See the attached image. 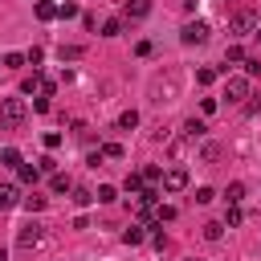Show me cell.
<instances>
[{"label":"cell","instance_id":"obj_39","mask_svg":"<svg viewBox=\"0 0 261 261\" xmlns=\"http://www.w3.org/2000/svg\"><path fill=\"white\" fill-rule=\"evenodd\" d=\"M216 106H220L216 98H204V102H200V114H216Z\"/></svg>","mask_w":261,"mask_h":261},{"label":"cell","instance_id":"obj_11","mask_svg":"<svg viewBox=\"0 0 261 261\" xmlns=\"http://www.w3.org/2000/svg\"><path fill=\"white\" fill-rule=\"evenodd\" d=\"M151 12V0H126V20H139Z\"/></svg>","mask_w":261,"mask_h":261},{"label":"cell","instance_id":"obj_4","mask_svg":"<svg viewBox=\"0 0 261 261\" xmlns=\"http://www.w3.org/2000/svg\"><path fill=\"white\" fill-rule=\"evenodd\" d=\"M208 33H212V29H208V20H188V24L179 29V41H184V45H204V41H208Z\"/></svg>","mask_w":261,"mask_h":261},{"label":"cell","instance_id":"obj_12","mask_svg":"<svg viewBox=\"0 0 261 261\" xmlns=\"http://www.w3.org/2000/svg\"><path fill=\"white\" fill-rule=\"evenodd\" d=\"M33 12H37V20H53V16H57V4H53V0H37Z\"/></svg>","mask_w":261,"mask_h":261},{"label":"cell","instance_id":"obj_35","mask_svg":"<svg viewBox=\"0 0 261 261\" xmlns=\"http://www.w3.org/2000/svg\"><path fill=\"white\" fill-rule=\"evenodd\" d=\"M212 196H216L212 188H196V196H192V200H196V204H212Z\"/></svg>","mask_w":261,"mask_h":261},{"label":"cell","instance_id":"obj_23","mask_svg":"<svg viewBox=\"0 0 261 261\" xmlns=\"http://www.w3.org/2000/svg\"><path fill=\"white\" fill-rule=\"evenodd\" d=\"M224 200H228V204H241V200H245V184H241V179H237V184H228Z\"/></svg>","mask_w":261,"mask_h":261},{"label":"cell","instance_id":"obj_28","mask_svg":"<svg viewBox=\"0 0 261 261\" xmlns=\"http://www.w3.org/2000/svg\"><path fill=\"white\" fill-rule=\"evenodd\" d=\"M155 200H159L155 184H143V192H139V204H155Z\"/></svg>","mask_w":261,"mask_h":261},{"label":"cell","instance_id":"obj_15","mask_svg":"<svg viewBox=\"0 0 261 261\" xmlns=\"http://www.w3.org/2000/svg\"><path fill=\"white\" fill-rule=\"evenodd\" d=\"M122 241H126V245H143V241H147V228H143V224H130V228L122 232Z\"/></svg>","mask_w":261,"mask_h":261},{"label":"cell","instance_id":"obj_1","mask_svg":"<svg viewBox=\"0 0 261 261\" xmlns=\"http://www.w3.org/2000/svg\"><path fill=\"white\" fill-rule=\"evenodd\" d=\"M24 118H29V102L24 98H0V126L16 130V126H24Z\"/></svg>","mask_w":261,"mask_h":261},{"label":"cell","instance_id":"obj_30","mask_svg":"<svg viewBox=\"0 0 261 261\" xmlns=\"http://www.w3.org/2000/svg\"><path fill=\"white\" fill-rule=\"evenodd\" d=\"M196 82H200V86H212V82H216V69H208V65L196 69Z\"/></svg>","mask_w":261,"mask_h":261},{"label":"cell","instance_id":"obj_3","mask_svg":"<svg viewBox=\"0 0 261 261\" xmlns=\"http://www.w3.org/2000/svg\"><path fill=\"white\" fill-rule=\"evenodd\" d=\"M228 29H232V37H253V33H257V12H253V8H241Z\"/></svg>","mask_w":261,"mask_h":261},{"label":"cell","instance_id":"obj_26","mask_svg":"<svg viewBox=\"0 0 261 261\" xmlns=\"http://www.w3.org/2000/svg\"><path fill=\"white\" fill-rule=\"evenodd\" d=\"M220 232H224L220 220H208V224H204V241H220Z\"/></svg>","mask_w":261,"mask_h":261},{"label":"cell","instance_id":"obj_18","mask_svg":"<svg viewBox=\"0 0 261 261\" xmlns=\"http://www.w3.org/2000/svg\"><path fill=\"white\" fill-rule=\"evenodd\" d=\"M220 155H224V151H220V143H204V147H200V159H204V163H216Z\"/></svg>","mask_w":261,"mask_h":261},{"label":"cell","instance_id":"obj_21","mask_svg":"<svg viewBox=\"0 0 261 261\" xmlns=\"http://www.w3.org/2000/svg\"><path fill=\"white\" fill-rule=\"evenodd\" d=\"M49 188L61 196V192H73V179H69V175H53V179H49Z\"/></svg>","mask_w":261,"mask_h":261},{"label":"cell","instance_id":"obj_31","mask_svg":"<svg viewBox=\"0 0 261 261\" xmlns=\"http://www.w3.org/2000/svg\"><path fill=\"white\" fill-rule=\"evenodd\" d=\"M102 155H106V159H122L126 151H122V143H106V147H102Z\"/></svg>","mask_w":261,"mask_h":261},{"label":"cell","instance_id":"obj_5","mask_svg":"<svg viewBox=\"0 0 261 261\" xmlns=\"http://www.w3.org/2000/svg\"><path fill=\"white\" fill-rule=\"evenodd\" d=\"M41 232H45L41 220H24L20 232H16V245H20V249H37V245H41Z\"/></svg>","mask_w":261,"mask_h":261},{"label":"cell","instance_id":"obj_8","mask_svg":"<svg viewBox=\"0 0 261 261\" xmlns=\"http://www.w3.org/2000/svg\"><path fill=\"white\" fill-rule=\"evenodd\" d=\"M24 196H20V188L16 184H0V212H8V208H16Z\"/></svg>","mask_w":261,"mask_h":261},{"label":"cell","instance_id":"obj_33","mask_svg":"<svg viewBox=\"0 0 261 261\" xmlns=\"http://www.w3.org/2000/svg\"><path fill=\"white\" fill-rule=\"evenodd\" d=\"M224 224H228V228H237V224H241V208H237V204H228V212H224Z\"/></svg>","mask_w":261,"mask_h":261},{"label":"cell","instance_id":"obj_17","mask_svg":"<svg viewBox=\"0 0 261 261\" xmlns=\"http://www.w3.org/2000/svg\"><path fill=\"white\" fill-rule=\"evenodd\" d=\"M139 126V110H122L118 114V130H135Z\"/></svg>","mask_w":261,"mask_h":261},{"label":"cell","instance_id":"obj_24","mask_svg":"<svg viewBox=\"0 0 261 261\" xmlns=\"http://www.w3.org/2000/svg\"><path fill=\"white\" fill-rule=\"evenodd\" d=\"M94 200H98V196H94L90 188H73V204H77V208H86V204H94Z\"/></svg>","mask_w":261,"mask_h":261},{"label":"cell","instance_id":"obj_41","mask_svg":"<svg viewBox=\"0 0 261 261\" xmlns=\"http://www.w3.org/2000/svg\"><path fill=\"white\" fill-rule=\"evenodd\" d=\"M33 110H49V94H37L33 98Z\"/></svg>","mask_w":261,"mask_h":261},{"label":"cell","instance_id":"obj_36","mask_svg":"<svg viewBox=\"0 0 261 261\" xmlns=\"http://www.w3.org/2000/svg\"><path fill=\"white\" fill-rule=\"evenodd\" d=\"M24 57H29V65H41V61H45V49H37V45H33Z\"/></svg>","mask_w":261,"mask_h":261},{"label":"cell","instance_id":"obj_16","mask_svg":"<svg viewBox=\"0 0 261 261\" xmlns=\"http://www.w3.org/2000/svg\"><path fill=\"white\" fill-rule=\"evenodd\" d=\"M122 29H126V20H122V16H110V20L102 24V37H118Z\"/></svg>","mask_w":261,"mask_h":261},{"label":"cell","instance_id":"obj_29","mask_svg":"<svg viewBox=\"0 0 261 261\" xmlns=\"http://www.w3.org/2000/svg\"><path fill=\"white\" fill-rule=\"evenodd\" d=\"M20 204H24L29 212H41V208H45V196H37V192H33V196H24Z\"/></svg>","mask_w":261,"mask_h":261},{"label":"cell","instance_id":"obj_34","mask_svg":"<svg viewBox=\"0 0 261 261\" xmlns=\"http://www.w3.org/2000/svg\"><path fill=\"white\" fill-rule=\"evenodd\" d=\"M261 73V61L257 57H245V77H257Z\"/></svg>","mask_w":261,"mask_h":261},{"label":"cell","instance_id":"obj_20","mask_svg":"<svg viewBox=\"0 0 261 261\" xmlns=\"http://www.w3.org/2000/svg\"><path fill=\"white\" fill-rule=\"evenodd\" d=\"M0 163H4V167H20V151H16V147H4V151H0Z\"/></svg>","mask_w":261,"mask_h":261},{"label":"cell","instance_id":"obj_7","mask_svg":"<svg viewBox=\"0 0 261 261\" xmlns=\"http://www.w3.org/2000/svg\"><path fill=\"white\" fill-rule=\"evenodd\" d=\"M184 188H188V171H184V167L163 171V192H184Z\"/></svg>","mask_w":261,"mask_h":261},{"label":"cell","instance_id":"obj_25","mask_svg":"<svg viewBox=\"0 0 261 261\" xmlns=\"http://www.w3.org/2000/svg\"><path fill=\"white\" fill-rule=\"evenodd\" d=\"M20 65H29L24 53H4V69H20Z\"/></svg>","mask_w":261,"mask_h":261},{"label":"cell","instance_id":"obj_2","mask_svg":"<svg viewBox=\"0 0 261 261\" xmlns=\"http://www.w3.org/2000/svg\"><path fill=\"white\" fill-rule=\"evenodd\" d=\"M175 94H179V73H167V77H155L151 82V102H175Z\"/></svg>","mask_w":261,"mask_h":261},{"label":"cell","instance_id":"obj_19","mask_svg":"<svg viewBox=\"0 0 261 261\" xmlns=\"http://www.w3.org/2000/svg\"><path fill=\"white\" fill-rule=\"evenodd\" d=\"M224 65H245V49H241V45H228V53H224Z\"/></svg>","mask_w":261,"mask_h":261},{"label":"cell","instance_id":"obj_38","mask_svg":"<svg viewBox=\"0 0 261 261\" xmlns=\"http://www.w3.org/2000/svg\"><path fill=\"white\" fill-rule=\"evenodd\" d=\"M61 57H65V61H77V57H82V49H77V45H65V49H61Z\"/></svg>","mask_w":261,"mask_h":261},{"label":"cell","instance_id":"obj_37","mask_svg":"<svg viewBox=\"0 0 261 261\" xmlns=\"http://www.w3.org/2000/svg\"><path fill=\"white\" fill-rule=\"evenodd\" d=\"M155 220H175V208H171V204H163V208H155Z\"/></svg>","mask_w":261,"mask_h":261},{"label":"cell","instance_id":"obj_22","mask_svg":"<svg viewBox=\"0 0 261 261\" xmlns=\"http://www.w3.org/2000/svg\"><path fill=\"white\" fill-rule=\"evenodd\" d=\"M94 196H98V204H114V200H118V188H110V184H102V188H98Z\"/></svg>","mask_w":261,"mask_h":261},{"label":"cell","instance_id":"obj_32","mask_svg":"<svg viewBox=\"0 0 261 261\" xmlns=\"http://www.w3.org/2000/svg\"><path fill=\"white\" fill-rule=\"evenodd\" d=\"M143 179H147V184H159V179H163V167H155V163L143 167Z\"/></svg>","mask_w":261,"mask_h":261},{"label":"cell","instance_id":"obj_40","mask_svg":"<svg viewBox=\"0 0 261 261\" xmlns=\"http://www.w3.org/2000/svg\"><path fill=\"white\" fill-rule=\"evenodd\" d=\"M45 147H49V151H57V147H61V135H57V130H49V135H45Z\"/></svg>","mask_w":261,"mask_h":261},{"label":"cell","instance_id":"obj_10","mask_svg":"<svg viewBox=\"0 0 261 261\" xmlns=\"http://www.w3.org/2000/svg\"><path fill=\"white\" fill-rule=\"evenodd\" d=\"M204 130H208V126H204V118H188V122H184V139H192V143H196V139H204Z\"/></svg>","mask_w":261,"mask_h":261},{"label":"cell","instance_id":"obj_44","mask_svg":"<svg viewBox=\"0 0 261 261\" xmlns=\"http://www.w3.org/2000/svg\"><path fill=\"white\" fill-rule=\"evenodd\" d=\"M188 261H200V257H188Z\"/></svg>","mask_w":261,"mask_h":261},{"label":"cell","instance_id":"obj_14","mask_svg":"<svg viewBox=\"0 0 261 261\" xmlns=\"http://www.w3.org/2000/svg\"><path fill=\"white\" fill-rule=\"evenodd\" d=\"M143 184H147V179H143V171H130V175L122 179V188H126L130 196H139V192H143Z\"/></svg>","mask_w":261,"mask_h":261},{"label":"cell","instance_id":"obj_43","mask_svg":"<svg viewBox=\"0 0 261 261\" xmlns=\"http://www.w3.org/2000/svg\"><path fill=\"white\" fill-rule=\"evenodd\" d=\"M0 261H8V253H4V249H0Z\"/></svg>","mask_w":261,"mask_h":261},{"label":"cell","instance_id":"obj_27","mask_svg":"<svg viewBox=\"0 0 261 261\" xmlns=\"http://www.w3.org/2000/svg\"><path fill=\"white\" fill-rule=\"evenodd\" d=\"M57 16H61V20L77 16V4H73V0H61V4H57Z\"/></svg>","mask_w":261,"mask_h":261},{"label":"cell","instance_id":"obj_9","mask_svg":"<svg viewBox=\"0 0 261 261\" xmlns=\"http://www.w3.org/2000/svg\"><path fill=\"white\" fill-rule=\"evenodd\" d=\"M45 86H49V82H45V77H41V73H37V69H33V73H29V77H24V82H20V94H41V90H45Z\"/></svg>","mask_w":261,"mask_h":261},{"label":"cell","instance_id":"obj_42","mask_svg":"<svg viewBox=\"0 0 261 261\" xmlns=\"http://www.w3.org/2000/svg\"><path fill=\"white\" fill-rule=\"evenodd\" d=\"M102 159H106V155H102V147H98V151H90V155H86V163H90V167H98V163H102Z\"/></svg>","mask_w":261,"mask_h":261},{"label":"cell","instance_id":"obj_6","mask_svg":"<svg viewBox=\"0 0 261 261\" xmlns=\"http://www.w3.org/2000/svg\"><path fill=\"white\" fill-rule=\"evenodd\" d=\"M224 98L228 102H245L249 98V77H228L224 82Z\"/></svg>","mask_w":261,"mask_h":261},{"label":"cell","instance_id":"obj_13","mask_svg":"<svg viewBox=\"0 0 261 261\" xmlns=\"http://www.w3.org/2000/svg\"><path fill=\"white\" fill-rule=\"evenodd\" d=\"M16 175H20V184H37V179H41V167H33V163H20V167H16Z\"/></svg>","mask_w":261,"mask_h":261}]
</instances>
